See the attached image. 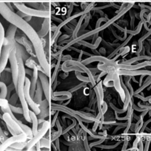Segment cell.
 I'll use <instances>...</instances> for the list:
<instances>
[{"label": "cell", "instance_id": "obj_1", "mask_svg": "<svg viewBox=\"0 0 151 151\" xmlns=\"http://www.w3.org/2000/svg\"><path fill=\"white\" fill-rule=\"evenodd\" d=\"M0 14L7 22H10L12 24L15 25L16 27H19L28 35V38L32 41V43H33L34 48H35L36 55L38 56L40 65L41 66L42 69L45 71L47 75H50V66H49L48 63L46 60L41 41L37 36L36 33L34 32L33 29L25 20H23L20 16L13 13V10L5 3L0 2Z\"/></svg>", "mask_w": 151, "mask_h": 151}, {"label": "cell", "instance_id": "obj_2", "mask_svg": "<svg viewBox=\"0 0 151 151\" xmlns=\"http://www.w3.org/2000/svg\"><path fill=\"white\" fill-rule=\"evenodd\" d=\"M16 31V27L13 24H10L6 32V36L4 37V44H3V48L1 49V59H0L1 72H2L5 69L10 52L16 47V41H15Z\"/></svg>", "mask_w": 151, "mask_h": 151}, {"label": "cell", "instance_id": "obj_3", "mask_svg": "<svg viewBox=\"0 0 151 151\" xmlns=\"http://www.w3.org/2000/svg\"><path fill=\"white\" fill-rule=\"evenodd\" d=\"M9 60H10V66H11V72H12V79H13V84L16 86V89L17 88L18 78H19V64H18L17 58H16V48L12 50L9 56Z\"/></svg>", "mask_w": 151, "mask_h": 151}, {"label": "cell", "instance_id": "obj_4", "mask_svg": "<svg viewBox=\"0 0 151 151\" xmlns=\"http://www.w3.org/2000/svg\"><path fill=\"white\" fill-rule=\"evenodd\" d=\"M14 5L17 7L19 10V11H22L25 13V14L29 15V16H39V17H47L49 16L48 12H43L41 10H32L30 8L27 7L25 4H19V3H14Z\"/></svg>", "mask_w": 151, "mask_h": 151}, {"label": "cell", "instance_id": "obj_5", "mask_svg": "<svg viewBox=\"0 0 151 151\" xmlns=\"http://www.w3.org/2000/svg\"><path fill=\"white\" fill-rule=\"evenodd\" d=\"M2 119L5 122V123L7 124V126H9L14 131V132L16 133V135H17V134H21L25 133L23 130H22V128H21L20 125H19V123L12 117L10 114L7 113V112L4 113L2 116Z\"/></svg>", "mask_w": 151, "mask_h": 151}, {"label": "cell", "instance_id": "obj_6", "mask_svg": "<svg viewBox=\"0 0 151 151\" xmlns=\"http://www.w3.org/2000/svg\"><path fill=\"white\" fill-rule=\"evenodd\" d=\"M27 138H28V136H27V134L25 133H23V134H17L16 136H13L12 137L8 138L7 140H5L3 143H1V145H0V150H5L7 147H10L13 143L25 142Z\"/></svg>", "mask_w": 151, "mask_h": 151}, {"label": "cell", "instance_id": "obj_7", "mask_svg": "<svg viewBox=\"0 0 151 151\" xmlns=\"http://www.w3.org/2000/svg\"><path fill=\"white\" fill-rule=\"evenodd\" d=\"M30 80L28 78H25V89H24V92H25V99L27 100V103L28 104L30 105L31 108H32L33 111H34V113H36V114H38L40 113V109L38 108V106H37L36 103H34L33 101L32 98L30 97Z\"/></svg>", "mask_w": 151, "mask_h": 151}, {"label": "cell", "instance_id": "obj_8", "mask_svg": "<svg viewBox=\"0 0 151 151\" xmlns=\"http://www.w3.org/2000/svg\"><path fill=\"white\" fill-rule=\"evenodd\" d=\"M4 27H3L2 24L0 22V59H1V49H2L3 44H4ZM0 76H1V69H0Z\"/></svg>", "mask_w": 151, "mask_h": 151}, {"label": "cell", "instance_id": "obj_9", "mask_svg": "<svg viewBox=\"0 0 151 151\" xmlns=\"http://www.w3.org/2000/svg\"><path fill=\"white\" fill-rule=\"evenodd\" d=\"M7 87L4 83L0 82V98H7Z\"/></svg>", "mask_w": 151, "mask_h": 151}, {"label": "cell", "instance_id": "obj_10", "mask_svg": "<svg viewBox=\"0 0 151 151\" xmlns=\"http://www.w3.org/2000/svg\"><path fill=\"white\" fill-rule=\"evenodd\" d=\"M28 145V142H16L13 143V145H10V147H12L13 148L18 149V150H21V149L23 148L25 146H27Z\"/></svg>", "mask_w": 151, "mask_h": 151}, {"label": "cell", "instance_id": "obj_11", "mask_svg": "<svg viewBox=\"0 0 151 151\" xmlns=\"http://www.w3.org/2000/svg\"><path fill=\"white\" fill-rule=\"evenodd\" d=\"M19 98V95H18V94H14L12 95V97H10V100H8V103L10 105H16V102H17V99Z\"/></svg>", "mask_w": 151, "mask_h": 151}, {"label": "cell", "instance_id": "obj_12", "mask_svg": "<svg viewBox=\"0 0 151 151\" xmlns=\"http://www.w3.org/2000/svg\"><path fill=\"white\" fill-rule=\"evenodd\" d=\"M10 106V109H11L12 112H14V113L16 114H23V109H21V108H18V107H14L13 105L9 104Z\"/></svg>", "mask_w": 151, "mask_h": 151}, {"label": "cell", "instance_id": "obj_13", "mask_svg": "<svg viewBox=\"0 0 151 151\" xmlns=\"http://www.w3.org/2000/svg\"><path fill=\"white\" fill-rule=\"evenodd\" d=\"M7 139L8 138L7 137L6 134L3 133V131L1 130V127H0V142L3 143L4 141H5V140H7Z\"/></svg>", "mask_w": 151, "mask_h": 151}, {"label": "cell", "instance_id": "obj_14", "mask_svg": "<svg viewBox=\"0 0 151 151\" xmlns=\"http://www.w3.org/2000/svg\"><path fill=\"white\" fill-rule=\"evenodd\" d=\"M9 106V103L7 99L0 98V107H7Z\"/></svg>", "mask_w": 151, "mask_h": 151}, {"label": "cell", "instance_id": "obj_15", "mask_svg": "<svg viewBox=\"0 0 151 151\" xmlns=\"http://www.w3.org/2000/svg\"><path fill=\"white\" fill-rule=\"evenodd\" d=\"M1 145V142H0V145Z\"/></svg>", "mask_w": 151, "mask_h": 151}]
</instances>
